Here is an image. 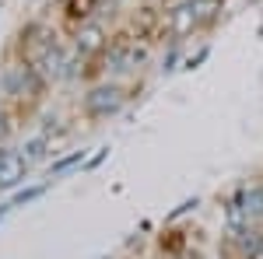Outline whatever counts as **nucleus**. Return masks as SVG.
Segmentation results:
<instances>
[{"instance_id":"obj_16","label":"nucleus","mask_w":263,"mask_h":259,"mask_svg":"<svg viewBox=\"0 0 263 259\" xmlns=\"http://www.w3.org/2000/svg\"><path fill=\"white\" fill-rule=\"evenodd\" d=\"M11 207H14V203H4V207H0V221L7 217V210H11Z\"/></svg>"},{"instance_id":"obj_9","label":"nucleus","mask_w":263,"mask_h":259,"mask_svg":"<svg viewBox=\"0 0 263 259\" xmlns=\"http://www.w3.org/2000/svg\"><path fill=\"white\" fill-rule=\"evenodd\" d=\"M95 7H99V0H70V4H67V18L70 21H88Z\"/></svg>"},{"instance_id":"obj_7","label":"nucleus","mask_w":263,"mask_h":259,"mask_svg":"<svg viewBox=\"0 0 263 259\" xmlns=\"http://www.w3.org/2000/svg\"><path fill=\"white\" fill-rule=\"evenodd\" d=\"M242 203H246V214H249V221L263 217V189H260V186L242 189Z\"/></svg>"},{"instance_id":"obj_4","label":"nucleus","mask_w":263,"mask_h":259,"mask_svg":"<svg viewBox=\"0 0 263 259\" xmlns=\"http://www.w3.org/2000/svg\"><path fill=\"white\" fill-rule=\"evenodd\" d=\"M109 46L105 39V28L95 25V21H81V28H78V35H74V49L81 53V56H95Z\"/></svg>"},{"instance_id":"obj_3","label":"nucleus","mask_w":263,"mask_h":259,"mask_svg":"<svg viewBox=\"0 0 263 259\" xmlns=\"http://www.w3.org/2000/svg\"><path fill=\"white\" fill-rule=\"evenodd\" d=\"M193 28H200V18H197L193 0L176 4V7L168 11V35H172V39H186V35H193Z\"/></svg>"},{"instance_id":"obj_6","label":"nucleus","mask_w":263,"mask_h":259,"mask_svg":"<svg viewBox=\"0 0 263 259\" xmlns=\"http://www.w3.org/2000/svg\"><path fill=\"white\" fill-rule=\"evenodd\" d=\"M193 7H197V18H200V28H211L218 14L224 11V0H193Z\"/></svg>"},{"instance_id":"obj_17","label":"nucleus","mask_w":263,"mask_h":259,"mask_svg":"<svg viewBox=\"0 0 263 259\" xmlns=\"http://www.w3.org/2000/svg\"><path fill=\"white\" fill-rule=\"evenodd\" d=\"M0 88H4V81H0Z\"/></svg>"},{"instance_id":"obj_11","label":"nucleus","mask_w":263,"mask_h":259,"mask_svg":"<svg viewBox=\"0 0 263 259\" xmlns=\"http://www.w3.org/2000/svg\"><path fill=\"white\" fill-rule=\"evenodd\" d=\"M84 161V151H74V154H67V158L53 161V175H63V172H70L74 165H81Z\"/></svg>"},{"instance_id":"obj_2","label":"nucleus","mask_w":263,"mask_h":259,"mask_svg":"<svg viewBox=\"0 0 263 259\" xmlns=\"http://www.w3.org/2000/svg\"><path fill=\"white\" fill-rule=\"evenodd\" d=\"M28 175V158L25 151H11L0 147V189H18Z\"/></svg>"},{"instance_id":"obj_14","label":"nucleus","mask_w":263,"mask_h":259,"mask_svg":"<svg viewBox=\"0 0 263 259\" xmlns=\"http://www.w3.org/2000/svg\"><path fill=\"white\" fill-rule=\"evenodd\" d=\"M105 158H109V147H99V154H95V158H88L84 165H88V168H99V165H102Z\"/></svg>"},{"instance_id":"obj_10","label":"nucleus","mask_w":263,"mask_h":259,"mask_svg":"<svg viewBox=\"0 0 263 259\" xmlns=\"http://www.w3.org/2000/svg\"><path fill=\"white\" fill-rule=\"evenodd\" d=\"M46 189H49V186H28V189H18L11 203H14V207H25V203H32V200H39L42 193H46Z\"/></svg>"},{"instance_id":"obj_5","label":"nucleus","mask_w":263,"mask_h":259,"mask_svg":"<svg viewBox=\"0 0 263 259\" xmlns=\"http://www.w3.org/2000/svg\"><path fill=\"white\" fill-rule=\"evenodd\" d=\"M235 238H239V249H242V259H256L263 249V235L256 228H242V231H235Z\"/></svg>"},{"instance_id":"obj_12","label":"nucleus","mask_w":263,"mask_h":259,"mask_svg":"<svg viewBox=\"0 0 263 259\" xmlns=\"http://www.w3.org/2000/svg\"><path fill=\"white\" fill-rule=\"evenodd\" d=\"M190 210H197V196H193V200H182L179 207H176V210H172V214H168V221L182 217V214H190Z\"/></svg>"},{"instance_id":"obj_13","label":"nucleus","mask_w":263,"mask_h":259,"mask_svg":"<svg viewBox=\"0 0 263 259\" xmlns=\"http://www.w3.org/2000/svg\"><path fill=\"white\" fill-rule=\"evenodd\" d=\"M207 56H211V49L203 46V49H200V53H197V56H190V60H186V70H197V67H200V63L207 60Z\"/></svg>"},{"instance_id":"obj_8","label":"nucleus","mask_w":263,"mask_h":259,"mask_svg":"<svg viewBox=\"0 0 263 259\" xmlns=\"http://www.w3.org/2000/svg\"><path fill=\"white\" fill-rule=\"evenodd\" d=\"M21 151H25L28 165H32V161H42L46 154H49V137H46V133H42V137H32L25 147H21Z\"/></svg>"},{"instance_id":"obj_15","label":"nucleus","mask_w":263,"mask_h":259,"mask_svg":"<svg viewBox=\"0 0 263 259\" xmlns=\"http://www.w3.org/2000/svg\"><path fill=\"white\" fill-rule=\"evenodd\" d=\"M7 133H11V116H7V112H0V144L7 140Z\"/></svg>"},{"instance_id":"obj_1","label":"nucleus","mask_w":263,"mask_h":259,"mask_svg":"<svg viewBox=\"0 0 263 259\" xmlns=\"http://www.w3.org/2000/svg\"><path fill=\"white\" fill-rule=\"evenodd\" d=\"M123 102H126L123 88H116V84H99V88H91L84 95V116L88 119H105V116L120 112Z\"/></svg>"}]
</instances>
